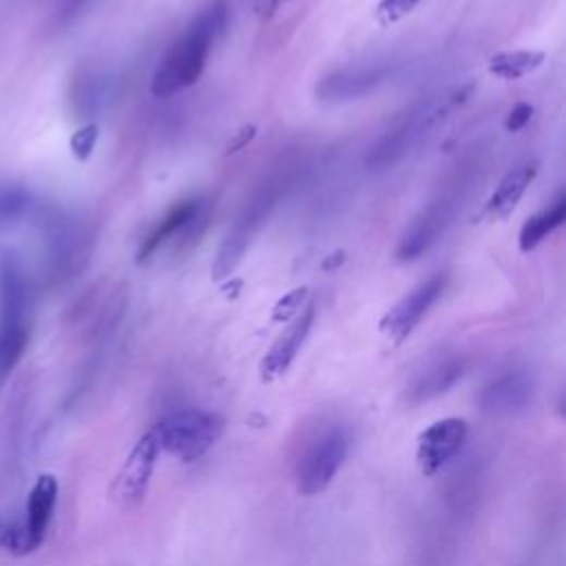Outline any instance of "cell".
I'll list each match as a JSON object with an SVG mask.
<instances>
[{
    "instance_id": "7c38bea8",
    "label": "cell",
    "mask_w": 566,
    "mask_h": 566,
    "mask_svg": "<svg viewBox=\"0 0 566 566\" xmlns=\"http://www.w3.org/2000/svg\"><path fill=\"white\" fill-rule=\"evenodd\" d=\"M394 74L392 64H368V66H347L325 76L317 85V98L321 102H349L374 94Z\"/></svg>"
},
{
    "instance_id": "7a4b0ae2",
    "label": "cell",
    "mask_w": 566,
    "mask_h": 566,
    "mask_svg": "<svg viewBox=\"0 0 566 566\" xmlns=\"http://www.w3.org/2000/svg\"><path fill=\"white\" fill-rule=\"evenodd\" d=\"M471 85L454 89L452 94L432 98L428 102H420L409 113H405L392 131H387L372 149L368 158V167L374 171H385L398 164L414 147H418L422 137L428 135L436 124H441L458 104H463L469 94Z\"/></svg>"
},
{
    "instance_id": "4316f807",
    "label": "cell",
    "mask_w": 566,
    "mask_h": 566,
    "mask_svg": "<svg viewBox=\"0 0 566 566\" xmlns=\"http://www.w3.org/2000/svg\"><path fill=\"white\" fill-rule=\"evenodd\" d=\"M345 253L343 250H336V253H332L330 257H325L323 259V263H321V270L323 272H334V270H339L343 263H345Z\"/></svg>"
},
{
    "instance_id": "d4e9b609",
    "label": "cell",
    "mask_w": 566,
    "mask_h": 566,
    "mask_svg": "<svg viewBox=\"0 0 566 566\" xmlns=\"http://www.w3.org/2000/svg\"><path fill=\"white\" fill-rule=\"evenodd\" d=\"M531 118H533V107H531L529 102H518V104L509 111V115H507V120H505V128H507L509 133H518V131H522V128L531 122Z\"/></svg>"
},
{
    "instance_id": "2e32d148",
    "label": "cell",
    "mask_w": 566,
    "mask_h": 566,
    "mask_svg": "<svg viewBox=\"0 0 566 566\" xmlns=\"http://www.w3.org/2000/svg\"><path fill=\"white\" fill-rule=\"evenodd\" d=\"M465 374V361L463 359H445L424 370L409 390V403H422L434 396L445 394L450 387H454Z\"/></svg>"
},
{
    "instance_id": "ffe728a7",
    "label": "cell",
    "mask_w": 566,
    "mask_h": 566,
    "mask_svg": "<svg viewBox=\"0 0 566 566\" xmlns=\"http://www.w3.org/2000/svg\"><path fill=\"white\" fill-rule=\"evenodd\" d=\"M27 206V195L14 186H0V231L12 226Z\"/></svg>"
},
{
    "instance_id": "6da1fadb",
    "label": "cell",
    "mask_w": 566,
    "mask_h": 566,
    "mask_svg": "<svg viewBox=\"0 0 566 566\" xmlns=\"http://www.w3.org/2000/svg\"><path fill=\"white\" fill-rule=\"evenodd\" d=\"M226 16L229 12L224 0H218L197 16V21L188 27L182 40L173 45L162 66L156 71L151 81V94L156 98H171L199 81L212 45L226 27Z\"/></svg>"
},
{
    "instance_id": "ac0fdd59",
    "label": "cell",
    "mask_w": 566,
    "mask_h": 566,
    "mask_svg": "<svg viewBox=\"0 0 566 566\" xmlns=\"http://www.w3.org/2000/svg\"><path fill=\"white\" fill-rule=\"evenodd\" d=\"M544 58H546L544 51H531V49L501 51L489 58V74L503 81H520L533 74L536 69H540Z\"/></svg>"
},
{
    "instance_id": "e0dca14e",
    "label": "cell",
    "mask_w": 566,
    "mask_h": 566,
    "mask_svg": "<svg viewBox=\"0 0 566 566\" xmlns=\"http://www.w3.org/2000/svg\"><path fill=\"white\" fill-rule=\"evenodd\" d=\"M566 222V197L559 195L549 208H544L538 216L529 218L520 231L518 244L520 250L527 255L536 250L551 233H555Z\"/></svg>"
},
{
    "instance_id": "cb8c5ba5",
    "label": "cell",
    "mask_w": 566,
    "mask_h": 566,
    "mask_svg": "<svg viewBox=\"0 0 566 566\" xmlns=\"http://www.w3.org/2000/svg\"><path fill=\"white\" fill-rule=\"evenodd\" d=\"M107 89H104V83L100 81V78H91L89 83H85L83 85V89H81V98H78V102H81V109L83 111H96V109H100L102 107V102H104V98H107Z\"/></svg>"
},
{
    "instance_id": "277c9868",
    "label": "cell",
    "mask_w": 566,
    "mask_h": 566,
    "mask_svg": "<svg viewBox=\"0 0 566 566\" xmlns=\"http://www.w3.org/2000/svg\"><path fill=\"white\" fill-rule=\"evenodd\" d=\"M349 454V434L345 428H332L321 434L299 458L295 469L297 491L306 499L323 493L341 471Z\"/></svg>"
},
{
    "instance_id": "30bf717a",
    "label": "cell",
    "mask_w": 566,
    "mask_h": 566,
    "mask_svg": "<svg viewBox=\"0 0 566 566\" xmlns=\"http://www.w3.org/2000/svg\"><path fill=\"white\" fill-rule=\"evenodd\" d=\"M206 204L201 199H184L175 204L167 216L153 226V231L142 239L137 248V263H147L153 259V255L169 242H193V237H199L206 224Z\"/></svg>"
},
{
    "instance_id": "484cf974",
    "label": "cell",
    "mask_w": 566,
    "mask_h": 566,
    "mask_svg": "<svg viewBox=\"0 0 566 566\" xmlns=\"http://www.w3.org/2000/svg\"><path fill=\"white\" fill-rule=\"evenodd\" d=\"M255 135H257V126H255V124H244V126L235 133V137L229 142V147H226L224 156H235V153L244 151V149L250 145V142L255 139Z\"/></svg>"
},
{
    "instance_id": "8fae6325",
    "label": "cell",
    "mask_w": 566,
    "mask_h": 566,
    "mask_svg": "<svg viewBox=\"0 0 566 566\" xmlns=\"http://www.w3.org/2000/svg\"><path fill=\"white\" fill-rule=\"evenodd\" d=\"M458 199L454 195H443L434 199L420 216L411 222V226L405 231L398 248L396 259L401 263H409L420 259L424 253H430L439 239L445 235V231L452 226V220L456 216Z\"/></svg>"
},
{
    "instance_id": "4fadbf2b",
    "label": "cell",
    "mask_w": 566,
    "mask_h": 566,
    "mask_svg": "<svg viewBox=\"0 0 566 566\" xmlns=\"http://www.w3.org/2000/svg\"><path fill=\"white\" fill-rule=\"evenodd\" d=\"M315 317H317L315 304H308L295 317V321L286 328V332H283L272 343V347L266 352V357L261 359V366H259V377L263 383H272L288 372V368L295 364L299 349L304 347V343L312 330Z\"/></svg>"
},
{
    "instance_id": "ba28073f",
    "label": "cell",
    "mask_w": 566,
    "mask_h": 566,
    "mask_svg": "<svg viewBox=\"0 0 566 566\" xmlns=\"http://www.w3.org/2000/svg\"><path fill=\"white\" fill-rule=\"evenodd\" d=\"M469 424L465 418H441L416 439V465L424 478L443 471L465 447Z\"/></svg>"
},
{
    "instance_id": "f1b7e54d",
    "label": "cell",
    "mask_w": 566,
    "mask_h": 566,
    "mask_svg": "<svg viewBox=\"0 0 566 566\" xmlns=\"http://www.w3.org/2000/svg\"><path fill=\"white\" fill-rule=\"evenodd\" d=\"M276 3V8H281V5H286V3H293V0H274Z\"/></svg>"
},
{
    "instance_id": "8992f818",
    "label": "cell",
    "mask_w": 566,
    "mask_h": 566,
    "mask_svg": "<svg viewBox=\"0 0 566 566\" xmlns=\"http://www.w3.org/2000/svg\"><path fill=\"white\" fill-rule=\"evenodd\" d=\"M158 458H160V445L156 434L149 430L133 445L131 454L126 456V460L122 463L113 480L111 495L122 509L131 512L145 503Z\"/></svg>"
},
{
    "instance_id": "44dd1931",
    "label": "cell",
    "mask_w": 566,
    "mask_h": 566,
    "mask_svg": "<svg viewBox=\"0 0 566 566\" xmlns=\"http://www.w3.org/2000/svg\"><path fill=\"white\" fill-rule=\"evenodd\" d=\"M306 299H308V288L306 286L295 288L288 295H283L274 304V308H272V321L274 323H288L291 319H295L304 310Z\"/></svg>"
},
{
    "instance_id": "83f0119b",
    "label": "cell",
    "mask_w": 566,
    "mask_h": 566,
    "mask_svg": "<svg viewBox=\"0 0 566 566\" xmlns=\"http://www.w3.org/2000/svg\"><path fill=\"white\" fill-rule=\"evenodd\" d=\"M242 286H244V281H242V279H235V281L226 283V286L222 288V291H224V297H226V299H237Z\"/></svg>"
},
{
    "instance_id": "5bb4252c",
    "label": "cell",
    "mask_w": 566,
    "mask_h": 566,
    "mask_svg": "<svg viewBox=\"0 0 566 566\" xmlns=\"http://www.w3.org/2000/svg\"><path fill=\"white\" fill-rule=\"evenodd\" d=\"M538 169H540V164L536 160H527V162L518 164L516 169H512L503 177L499 188L493 190L489 201L484 204V208L480 212V220H489V222L507 220L516 210V206L520 204V199L527 193V188L531 186V182L536 180Z\"/></svg>"
},
{
    "instance_id": "9c48e42d",
    "label": "cell",
    "mask_w": 566,
    "mask_h": 566,
    "mask_svg": "<svg viewBox=\"0 0 566 566\" xmlns=\"http://www.w3.org/2000/svg\"><path fill=\"white\" fill-rule=\"evenodd\" d=\"M447 288V276L434 274L418 288H414L407 297H403L392 310H387L379 323L381 334H385L394 345L405 343L411 332L418 328V323L424 319L434 304L443 297Z\"/></svg>"
},
{
    "instance_id": "603a6c76",
    "label": "cell",
    "mask_w": 566,
    "mask_h": 566,
    "mask_svg": "<svg viewBox=\"0 0 566 566\" xmlns=\"http://www.w3.org/2000/svg\"><path fill=\"white\" fill-rule=\"evenodd\" d=\"M98 135H100V128L96 124H87V126H83L81 131L74 133V137H71V151H74L76 160L85 162V160L91 158Z\"/></svg>"
},
{
    "instance_id": "5b68a950",
    "label": "cell",
    "mask_w": 566,
    "mask_h": 566,
    "mask_svg": "<svg viewBox=\"0 0 566 566\" xmlns=\"http://www.w3.org/2000/svg\"><path fill=\"white\" fill-rule=\"evenodd\" d=\"M274 201H276L274 190L266 188L244 208V212L237 218V222L226 233V237H224V242H222V246L216 255V261H212V266H210L212 279L224 281L237 270V266L242 263V259H244L246 250L250 248L255 235L261 231V226L270 218Z\"/></svg>"
},
{
    "instance_id": "52a82bcc",
    "label": "cell",
    "mask_w": 566,
    "mask_h": 566,
    "mask_svg": "<svg viewBox=\"0 0 566 566\" xmlns=\"http://www.w3.org/2000/svg\"><path fill=\"white\" fill-rule=\"evenodd\" d=\"M56 503H58V480L45 473L36 480L29 493L25 520L8 531L5 546H10V551L16 555H27L36 551L45 542Z\"/></svg>"
},
{
    "instance_id": "3957f363",
    "label": "cell",
    "mask_w": 566,
    "mask_h": 566,
    "mask_svg": "<svg viewBox=\"0 0 566 566\" xmlns=\"http://www.w3.org/2000/svg\"><path fill=\"white\" fill-rule=\"evenodd\" d=\"M226 430V420L199 407H184L160 418L151 432L158 439L160 452L175 456L182 463H193L201 458L216 445Z\"/></svg>"
},
{
    "instance_id": "d6986e66",
    "label": "cell",
    "mask_w": 566,
    "mask_h": 566,
    "mask_svg": "<svg viewBox=\"0 0 566 566\" xmlns=\"http://www.w3.org/2000/svg\"><path fill=\"white\" fill-rule=\"evenodd\" d=\"M27 345L25 323H0V379L8 377L21 361Z\"/></svg>"
},
{
    "instance_id": "9a60e30c",
    "label": "cell",
    "mask_w": 566,
    "mask_h": 566,
    "mask_svg": "<svg viewBox=\"0 0 566 566\" xmlns=\"http://www.w3.org/2000/svg\"><path fill=\"white\" fill-rule=\"evenodd\" d=\"M533 383L525 372H509L491 381L478 396L480 407L489 414H514L529 405Z\"/></svg>"
},
{
    "instance_id": "7402d4cb",
    "label": "cell",
    "mask_w": 566,
    "mask_h": 566,
    "mask_svg": "<svg viewBox=\"0 0 566 566\" xmlns=\"http://www.w3.org/2000/svg\"><path fill=\"white\" fill-rule=\"evenodd\" d=\"M420 0H381L377 8V21L383 27H390L398 21H403L405 16H409Z\"/></svg>"
}]
</instances>
